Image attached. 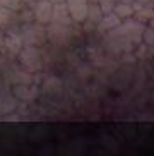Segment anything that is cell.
Returning a JSON list of instances; mask_svg holds the SVG:
<instances>
[{
	"label": "cell",
	"instance_id": "6da1fadb",
	"mask_svg": "<svg viewBox=\"0 0 154 156\" xmlns=\"http://www.w3.org/2000/svg\"><path fill=\"white\" fill-rule=\"evenodd\" d=\"M154 17V9H151V7H145V9H141L139 10V19H147V21H151V19Z\"/></svg>",
	"mask_w": 154,
	"mask_h": 156
},
{
	"label": "cell",
	"instance_id": "7a4b0ae2",
	"mask_svg": "<svg viewBox=\"0 0 154 156\" xmlns=\"http://www.w3.org/2000/svg\"><path fill=\"white\" fill-rule=\"evenodd\" d=\"M144 41L145 45H149V46H154V29L149 28V29H144Z\"/></svg>",
	"mask_w": 154,
	"mask_h": 156
},
{
	"label": "cell",
	"instance_id": "3957f363",
	"mask_svg": "<svg viewBox=\"0 0 154 156\" xmlns=\"http://www.w3.org/2000/svg\"><path fill=\"white\" fill-rule=\"evenodd\" d=\"M118 14L123 16V17H127V16L132 14V9L128 7V4H125V5H122V7H118Z\"/></svg>",
	"mask_w": 154,
	"mask_h": 156
},
{
	"label": "cell",
	"instance_id": "277c9868",
	"mask_svg": "<svg viewBox=\"0 0 154 156\" xmlns=\"http://www.w3.org/2000/svg\"><path fill=\"white\" fill-rule=\"evenodd\" d=\"M149 24H151V28H152V29H154V17H152V19H151V21H149Z\"/></svg>",
	"mask_w": 154,
	"mask_h": 156
},
{
	"label": "cell",
	"instance_id": "5b68a950",
	"mask_svg": "<svg viewBox=\"0 0 154 156\" xmlns=\"http://www.w3.org/2000/svg\"><path fill=\"white\" fill-rule=\"evenodd\" d=\"M130 2H134V0H123V4H130Z\"/></svg>",
	"mask_w": 154,
	"mask_h": 156
},
{
	"label": "cell",
	"instance_id": "8992f818",
	"mask_svg": "<svg viewBox=\"0 0 154 156\" xmlns=\"http://www.w3.org/2000/svg\"><path fill=\"white\" fill-rule=\"evenodd\" d=\"M139 2H142V4H147V2H149V0H139Z\"/></svg>",
	"mask_w": 154,
	"mask_h": 156
}]
</instances>
